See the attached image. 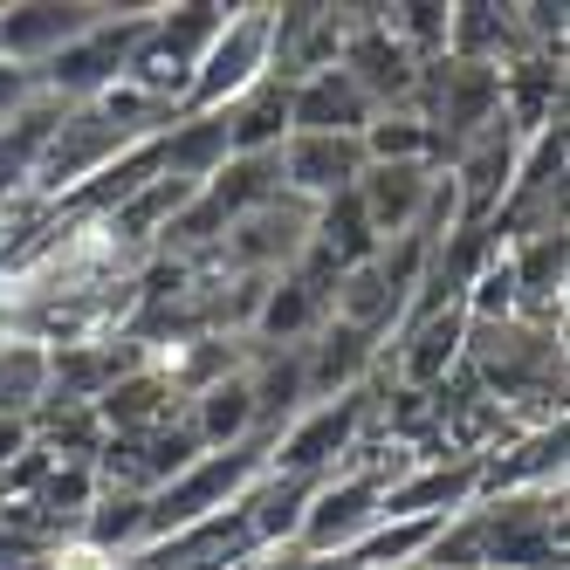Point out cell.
<instances>
[{
	"instance_id": "1",
	"label": "cell",
	"mask_w": 570,
	"mask_h": 570,
	"mask_svg": "<svg viewBox=\"0 0 570 570\" xmlns=\"http://www.w3.org/2000/svg\"><path fill=\"white\" fill-rule=\"evenodd\" d=\"M385 372H372L357 392H337V399H316L303 413L268 440V474H289V481H331L351 454L357 440L379 426V405H385Z\"/></svg>"
},
{
	"instance_id": "2",
	"label": "cell",
	"mask_w": 570,
	"mask_h": 570,
	"mask_svg": "<svg viewBox=\"0 0 570 570\" xmlns=\"http://www.w3.org/2000/svg\"><path fill=\"white\" fill-rule=\"evenodd\" d=\"M262 468H268V440H240V446H214V454H199L186 474H173L166 488H158V495H145V543L179 537V529L234 509L262 481Z\"/></svg>"
},
{
	"instance_id": "3",
	"label": "cell",
	"mask_w": 570,
	"mask_h": 570,
	"mask_svg": "<svg viewBox=\"0 0 570 570\" xmlns=\"http://www.w3.org/2000/svg\"><path fill=\"white\" fill-rule=\"evenodd\" d=\"M220 21H227L220 0H179V8H151L145 42H138V49H131V62H125V83H131V90H145L151 104L179 110V104H186V90H193L199 56H207V42L220 35Z\"/></svg>"
},
{
	"instance_id": "4",
	"label": "cell",
	"mask_w": 570,
	"mask_h": 570,
	"mask_svg": "<svg viewBox=\"0 0 570 570\" xmlns=\"http://www.w3.org/2000/svg\"><path fill=\"white\" fill-rule=\"evenodd\" d=\"M145 28H151V8H104L69 49H56L42 69H28L35 90L56 97V104H90V97H104L110 83H125V62L145 42Z\"/></svg>"
},
{
	"instance_id": "5",
	"label": "cell",
	"mask_w": 570,
	"mask_h": 570,
	"mask_svg": "<svg viewBox=\"0 0 570 570\" xmlns=\"http://www.w3.org/2000/svg\"><path fill=\"white\" fill-rule=\"evenodd\" d=\"M268 76V8H227L220 35L207 42L193 69V90L179 104V117H199V110H227L234 97H248Z\"/></svg>"
},
{
	"instance_id": "6",
	"label": "cell",
	"mask_w": 570,
	"mask_h": 570,
	"mask_svg": "<svg viewBox=\"0 0 570 570\" xmlns=\"http://www.w3.org/2000/svg\"><path fill=\"white\" fill-rule=\"evenodd\" d=\"M248 557H262V543H255L248 515H240V502H234V509H220L207 522L179 529V537L138 543L131 557H117V570H240Z\"/></svg>"
},
{
	"instance_id": "7",
	"label": "cell",
	"mask_w": 570,
	"mask_h": 570,
	"mask_svg": "<svg viewBox=\"0 0 570 570\" xmlns=\"http://www.w3.org/2000/svg\"><path fill=\"white\" fill-rule=\"evenodd\" d=\"M344 49V8H323V0H289V8H268V76L275 83H309V76L337 69Z\"/></svg>"
},
{
	"instance_id": "8",
	"label": "cell",
	"mask_w": 570,
	"mask_h": 570,
	"mask_svg": "<svg viewBox=\"0 0 570 570\" xmlns=\"http://www.w3.org/2000/svg\"><path fill=\"white\" fill-rule=\"evenodd\" d=\"M275 173H282V193L296 199V207H331V199H344L364 173V151L357 138H309V131H289L275 145Z\"/></svg>"
},
{
	"instance_id": "9",
	"label": "cell",
	"mask_w": 570,
	"mask_h": 570,
	"mask_svg": "<svg viewBox=\"0 0 570 570\" xmlns=\"http://www.w3.org/2000/svg\"><path fill=\"white\" fill-rule=\"evenodd\" d=\"M97 14H104V8H90V0H14V8H0V62L42 69V62H49L56 49H69Z\"/></svg>"
},
{
	"instance_id": "10",
	"label": "cell",
	"mask_w": 570,
	"mask_h": 570,
	"mask_svg": "<svg viewBox=\"0 0 570 570\" xmlns=\"http://www.w3.org/2000/svg\"><path fill=\"white\" fill-rule=\"evenodd\" d=\"M481 495V461L454 454V461H413L392 488H385V509L379 522H446L454 509H468Z\"/></svg>"
},
{
	"instance_id": "11",
	"label": "cell",
	"mask_w": 570,
	"mask_h": 570,
	"mask_svg": "<svg viewBox=\"0 0 570 570\" xmlns=\"http://www.w3.org/2000/svg\"><path fill=\"white\" fill-rule=\"evenodd\" d=\"M563 446H570V426H529V433H509L502 446L481 454V495H522V488H557L563 481ZM474 495V502H481Z\"/></svg>"
},
{
	"instance_id": "12",
	"label": "cell",
	"mask_w": 570,
	"mask_h": 570,
	"mask_svg": "<svg viewBox=\"0 0 570 570\" xmlns=\"http://www.w3.org/2000/svg\"><path fill=\"white\" fill-rule=\"evenodd\" d=\"M433 173L440 166H364L357 173L351 199H357L364 227L379 234V248H385V240H405V234L420 227L426 199H433Z\"/></svg>"
},
{
	"instance_id": "13",
	"label": "cell",
	"mask_w": 570,
	"mask_h": 570,
	"mask_svg": "<svg viewBox=\"0 0 570 570\" xmlns=\"http://www.w3.org/2000/svg\"><path fill=\"white\" fill-rule=\"evenodd\" d=\"M145 351L131 337H97V344H62L49 351V399L42 405H97L125 372H138Z\"/></svg>"
},
{
	"instance_id": "14",
	"label": "cell",
	"mask_w": 570,
	"mask_h": 570,
	"mask_svg": "<svg viewBox=\"0 0 570 570\" xmlns=\"http://www.w3.org/2000/svg\"><path fill=\"white\" fill-rule=\"evenodd\" d=\"M515 282V316L522 323H557L563 331V275H570V234H529L502 248Z\"/></svg>"
},
{
	"instance_id": "15",
	"label": "cell",
	"mask_w": 570,
	"mask_h": 570,
	"mask_svg": "<svg viewBox=\"0 0 570 570\" xmlns=\"http://www.w3.org/2000/svg\"><path fill=\"white\" fill-rule=\"evenodd\" d=\"M379 337H364V331H351V323H323V331L303 344V392H309V405L316 399H337V392H357L364 379L379 372Z\"/></svg>"
},
{
	"instance_id": "16",
	"label": "cell",
	"mask_w": 570,
	"mask_h": 570,
	"mask_svg": "<svg viewBox=\"0 0 570 570\" xmlns=\"http://www.w3.org/2000/svg\"><path fill=\"white\" fill-rule=\"evenodd\" d=\"M372 117H379L372 97H364L344 69H323V76L289 90V131H309V138H357Z\"/></svg>"
},
{
	"instance_id": "17",
	"label": "cell",
	"mask_w": 570,
	"mask_h": 570,
	"mask_svg": "<svg viewBox=\"0 0 570 570\" xmlns=\"http://www.w3.org/2000/svg\"><path fill=\"white\" fill-rule=\"evenodd\" d=\"M62 110H69V104H56V97L35 90V97L8 117V125H0V214L28 199V179H35V166H42L49 131L62 125Z\"/></svg>"
},
{
	"instance_id": "18",
	"label": "cell",
	"mask_w": 570,
	"mask_h": 570,
	"mask_svg": "<svg viewBox=\"0 0 570 570\" xmlns=\"http://www.w3.org/2000/svg\"><path fill=\"white\" fill-rule=\"evenodd\" d=\"M227 158H234V145H227V110L173 117V125L158 131V173L179 179V186H207Z\"/></svg>"
},
{
	"instance_id": "19",
	"label": "cell",
	"mask_w": 570,
	"mask_h": 570,
	"mask_svg": "<svg viewBox=\"0 0 570 570\" xmlns=\"http://www.w3.org/2000/svg\"><path fill=\"white\" fill-rule=\"evenodd\" d=\"M186 413V399L173 392V379L158 372V364L145 357L138 372H125L104 399H97V420H104V440L110 433H151V426H166V420H179Z\"/></svg>"
},
{
	"instance_id": "20",
	"label": "cell",
	"mask_w": 570,
	"mask_h": 570,
	"mask_svg": "<svg viewBox=\"0 0 570 570\" xmlns=\"http://www.w3.org/2000/svg\"><path fill=\"white\" fill-rule=\"evenodd\" d=\"M323 481H289V474H268L262 468V481L240 495V515H248V529H255V543L262 550H289L296 537H303V515H309V495H316Z\"/></svg>"
},
{
	"instance_id": "21",
	"label": "cell",
	"mask_w": 570,
	"mask_h": 570,
	"mask_svg": "<svg viewBox=\"0 0 570 570\" xmlns=\"http://www.w3.org/2000/svg\"><path fill=\"white\" fill-rule=\"evenodd\" d=\"M248 357H255V344H248V337H186V344H173V351H151V364L173 379V392H179V399H199L207 385L234 379Z\"/></svg>"
},
{
	"instance_id": "22",
	"label": "cell",
	"mask_w": 570,
	"mask_h": 570,
	"mask_svg": "<svg viewBox=\"0 0 570 570\" xmlns=\"http://www.w3.org/2000/svg\"><path fill=\"white\" fill-rule=\"evenodd\" d=\"M282 138H289V83L262 76L248 97L227 104V145H234V158H262V151H275Z\"/></svg>"
},
{
	"instance_id": "23",
	"label": "cell",
	"mask_w": 570,
	"mask_h": 570,
	"mask_svg": "<svg viewBox=\"0 0 570 570\" xmlns=\"http://www.w3.org/2000/svg\"><path fill=\"white\" fill-rule=\"evenodd\" d=\"M145 543V495H131V488H104L97 509L83 515V529H76V550L90 557H131Z\"/></svg>"
},
{
	"instance_id": "24",
	"label": "cell",
	"mask_w": 570,
	"mask_h": 570,
	"mask_svg": "<svg viewBox=\"0 0 570 570\" xmlns=\"http://www.w3.org/2000/svg\"><path fill=\"white\" fill-rule=\"evenodd\" d=\"M97 495H104V481H97L90 461H56V474L42 481V495H35V515H42L62 543H76V529L97 509Z\"/></svg>"
},
{
	"instance_id": "25",
	"label": "cell",
	"mask_w": 570,
	"mask_h": 570,
	"mask_svg": "<svg viewBox=\"0 0 570 570\" xmlns=\"http://www.w3.org/2000/svg\"><path fill=\"white\" fill-rule=\"evenodd\" d=\"M49 399V351L28 337H0V420H35Z\"/></svg>"
},
{
	"instance_id": "26",
	"label": "cell",
	"mask_w": 570,
	"mask_h": 570,
	"mask_svg": "<svg viewBox=\"0 0 570 570\" xmlns=\"http://www.w3.org/2000/svg\"><path fill=\"white\" fill-rule=\"evenodd\" d=\"M364 166H440L433 158V131L420 125L413 110H379L372 125L357 131Z\"/></svg>"
},
{
	"instance_id": "27",
	"label": "cell",
	"mask_w": 570,
	"mask_h": 570,
	"mask_svg": "<svg viewBox=\"0 0 570 570\" xmlns=\"http://www.w3.org/2000/svg\"><path fill=\"white\" fill-rule=\"evenodd\" d=\"M433 537H440V522H426V515H420V522H379L344 563H351V570H405V563L426 557Z\"/></svg>"
},
{
	"instance_id": "28",
	"label": "cell",
	"mask_w": 570,
	"mask_h": 570,
	"mask_svg": "<svg viewBox=\"0 0 570 570\" xmlns=\"http://www.w3.org/2000/svg\"><path fill=\"white\" fill-rule=\"evenodd\" d=\"M28 97H35V76L14 69V62H0V125H8V117H14Z\"/></svg>"
},
{
	"instance_id": "29",
	"label": "cell",
	"mask_w": 570,
	"mask_h": 570,
	"mask_svg": "<svg viewBox=\"0 0 570 570\" xmlns=\"http://www.w3.org/2000/svg\"><path fill=\"white\" fill-rule=\"evenodd\" d=\"M28 440H35V426H28V420H0V468H8Z\"/></svg>"
},
{
	"instance_id": "30",
	"label": "cell",
	"mask_w": 570,
	"mask_h": 570,
	"mask_svg": "<svg viewBox=\"0 0 570 570\" xmlns=\"http://www.w3.org/2000/svg\"><path fill=\"white\" fill-rule=\"evenodd\" d=\"M405 570H426V563H405Z\"/></svg>"
}]
</instances>
